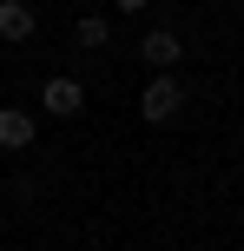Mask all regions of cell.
Segmentation results:
<instances>
[{"instance_id":"52a82bcc","label":"cell","mask_w":244,"mask_h":251,"mask_svg":"<svg viewBox=\"0 0 244 251\" xmlns=\"http://www.w3.org/2000/svg\"><path fill=\"white\" fill-rule=\"evenodd\" d=\"M112 7H119V13H139V7H145V0H112Z\"/></svg>"},{"instance_id":"7a4b0ae2","label":"cell","mask_w":244,"mask_h":251,"mask_svg":"<svg viewBox=\"0 0 244 251\" xmlns=\"http://www.w3.org/2000/svg\"><path fill=\"white\" fill-rule=\"evenodd\" d=\"M40 106H46L53 119H73L79 106H86V86H79V79H66V73H60V79H46V86H40Z\"/></svg>"},{"instance_id":"8992f818","label":"cell","mask_w":244,"mask_h":251,"mask_svg":"<svg viewBox=\"0 0 244 251\" xmlns=\"http://www.w3.org/2000/svg\"><path fill=\"white\" fill-rule=\"evenodd\" d=\"M73 40H79V47H106V40H112V26H106L99 13H86V20L73 26Z\"/></svg>"},{"instance_id":"6da1fadb","label":"cell","mask_w":244,"mask_h":251,"mask_svg":"<svg viewBox=\"0 0 244 251\" xmlns=\"http://www.w3.org/2000/svg\"><path fill=\"white\" fill-rule=\"evenodd\" d=\"M178 106H185V86H178L172 73H152V79H145V93H139V119H145V126L178 119Z\"/></svg>"},{"instance_id":"5b68a950","label":"cell","mask_w":244,"mask_h":251,"mask_svg":"<svg viewBox=\"0 0 244 251\" xmlns=\"http://www.w3.org/2000/svg\"><path fill=\"white\" fill-rule=\"evenodd\" d=\"M0 146H7V152L33 146V113H20V106H0Z\"/></svg>"},{"instance_id":"277c9868","label":"cell","mask_w":244,"mask_h":251,"mask_svg":"<svg viewBox=\"0 0 244 251\" xmlns=\"http://www.w3.org/2000/svg\"><path fill=\"white\" fill-rule=\"evenodd\" d=\"M40 13L26 7V0H0V40H33Z\"/></svg>"},{"instance_id":"3957f363","label":"cell","mask_w":244,"mask_h":251,"mask_svg":"<svg viewBox=\"0 0 244 251\" xmlns=\"http://www.w3.org/2000/svg\"><path fill=\"white\" fill-rule=\"evenodd\" d=\"M139 53H145V60L158 66V73H172V66L185 60V40H178V33H165V26H152V33L139 40Z\"/></svg>"}]
</instances>
